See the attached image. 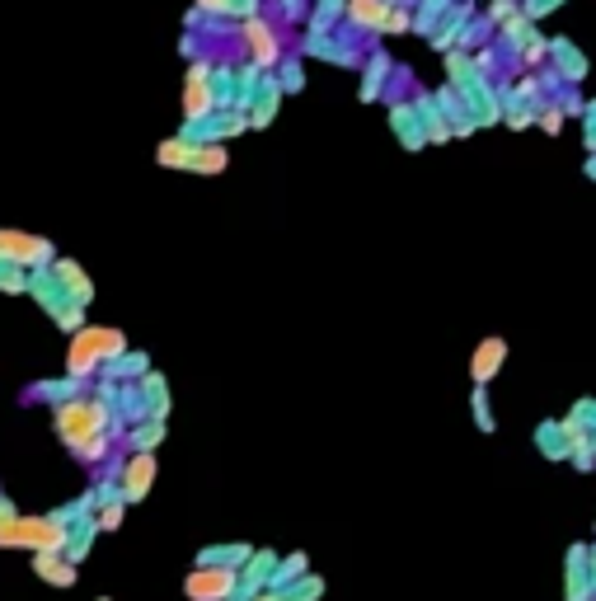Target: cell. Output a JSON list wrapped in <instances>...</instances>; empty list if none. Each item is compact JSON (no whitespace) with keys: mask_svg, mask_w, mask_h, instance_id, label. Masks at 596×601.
Masks as SVG:
<instances>
[{"mask_svg":"<svg viewBox=\"0 0 596 601\" xmlns=\"http://www.w3.org/2000/svg\"><path fill=\"white\" fill-rule=\"evenodd\" d=\"M57 437L76 451L80 461H99L108 447V404L104 400H66L57 404Z\"/></svg>","mask_w":596,"mask_h":601,"instance_id":"6da1fadb","label":"cell"},{"mask_svg":"<svg viewBox=\"0 0 596 601\" xmlns=\"http://www.w3.org/2000/svg\"><path fill=\"white\" fill-rule=\"evenodd\" d=\"M127 353V334L123 329H104V324H85L71 334V348H66V376L71 381H85L99 367H108L113 357Z\"/></svg>","mask_w":596,"mask_h":601,"instance_id":"7a4b0ae2","label":"cell"},{"mask_svg":"<svg viewBox=\"0 0 596 601\" xmlns=\"http://www.w3.org/2000/svg\"><path fill=\"white\" fill-rule=\"evenodd\" d=\"M240 43H245V62L259 66L263 76H273L277 66H282V57H287V33L263 15H254V19L240 24Z\"/></svg>","mask_w":596,"mask_h":601,"instance_id":"3957f363","label":"cell"},{"mask_svg":"<svg viewBox=\"0 0 596 601\" xmlns=\"http://www.w3.org/2000/svg\"><path fill=\"white\" fill-rule=\"evenodd\" d=\"M0 263H5V268H24V273H33V268H52V263H57V249H52V240H43V235L0 226Z\"/></svg>","mask_w":596,"mask_h":601,"instance_id":"277c9868","label":"cell"},{"mask_svg":"<svg viewBox=\"0 0 596 601\" xmlns=\"http://www.w3.org/2000/svg\"><path fill=\"white\" fill-rule=\"evenodd\" d=\"M212 71L216 66L207 57L188 66V85H184V123H202L216 113V94H212Z\"/></svg>","mask_w":596,"mask_h":601,"instance_id":"5b68a950","label":"cell"},{"mask_svg":"<svg viewBox=\"0 0 596 601\" xmlns=\"http://www.w3.org/2000/svg\"><path fill=\"white\" fill-rule=\"evenodd\" d=\"M0 545H38V550H57L62 545V526L57 522H33V517H10L0 526Z\"/></svg>","mask_w":596,"mask_h":601,"instance_id":"8992f818","label":"cell"},{"mask_svg":"<svg viewBox=\"0 0 596 601\" xmlns=\"http://www.w3.org/2000/svg\"><path fill=\"white\" fill-rule=\"evenodd\" d=\"M29 296L52 315V320H62L66 310H76V301L62 292V282L52 278V268H33L29 273Z\"/></svg>","mask_w":596,"mask_h":601,"instance_id":"52a82bcc","label":"cell"},{"mask_svg":"<svg viewBox=\"0 0 596 601\" xmlns=\"http://www.w3.org/2000/svg\"><path fill=\"white\" fill-rule=\"evenodd\" d=\"M301 52L315 57V62H334V66H357L362 62L357 47L343 43V38H334V33H306V38H301Z\"/></svg>","mask_w":596,"mask_h":601,"instance_id":"ba28073f","label":"cell"},{"mask_svg":"<svg viewBox=\"0 0 596 601\" xmlns=\"http://www.w3.org/2000/svg\"><path fill=\"white\" fill-rule=\"evenodd\" d=\"M399 0H348V24L357 33H376L381 38V29H385V19H390V10H395Z\"/></svg>","mask_w":596,"mask_h":601,"instance_id":"9c48e42d","label":"cell"},{"mask_svg":"<svg viewBox=\"0 0 596 601\" xmlns=\"http://www.w3.org/2000/svg\"><path fill=\"white\" fill-rule=\"evenodd\" d=\"M52 278L62 282V292L71 296V301H76L80 310H85V306L94 301V278L85 273V268H80L76 259H57V263H52Z\"/></svg>","mask_w":596,"mask_h":601,"instance_id":"30bf717a","label":"cell"},{"mask_svg":"<svg viewBox=\"0 0 596 601\" xmlns=\"http://www.w3.org/2000/svg\"><path fill=\"white\" fill-rule=\"evenodd\" d=\"M390 132L399 137L404 151H423L428 146V132H423V118L413 104H390Z\"/></svg>","mask_w":596,"mask_h":601,"instance_id":"8fae6325","label":"cell"},{"mask_svg":"<svg viewBox=\"0 0 596 601\" xmlns=\"http://www.w3.org/2000/svg\"><path fill=\"white\" fill-rule=\"evenodd\" d=\"M503 362H507V339H484V343H479V348H474V357H470L474 386H489Z\"/></svg>","mask_w":596,"mask_h":601,"instance_id":"7c38bea8","label":"cell"},{"mask_svg":"<svg viewBox=\"0 0 596 601\" xmlns=\"http://www.w3.org/2000/svg\"><path fill=\"white\" fill-rule=\"evenodd\" d=\"M282 85H277V76H263L259 94H254V104H249V127H273L277 123V108H282Z\"/></svg>","mask_w":596,"mask_h":601,"instance_id":"4fadbf2b","label":"cell"},{"mask_svg":"<svg viewBox=\"0 0 596 601\" xmlns=\"http://www.w3.org/2000/svg\"><path fill=\"white\" fill-rule=\"evenodd\" d=\"M385 76H390V57H385V52H371L367 62H362V90H357V99H362V104H376L385 94Z\"/></svg>","mask_w":596,"mask_h":601,"instance_id":"5bb4252c","label":"cell"},{"mask_svg":"<svg viewBox=\"0 0 596 601\" xmlns=\"http://www.w3.org/2000/svg\"><path fill=\"white\" fill-rule=\"evenodd\" d=\"M151 479H155L151 451H137V456L127 461V470H123V489H127V498H141L146 489H151Z\"/></svg>","mask_w":596,"mask_h":601,"instance_id":"9a60e30c","label":"cell"},{"mask_svg":"<svg viewBox=\"0 0 596 601\" xmlns=\"http://www.w3.org/2000/svg\"><path fill=\"white\" fill-rule=\"evenodd\" d=\"M348 15V0H315L306 10V33H334L338 29V19Z\"/></svg>","mask_w":596,"mask_h":601,"instance_id":"2e32d148","label":"cell"},{"mask_svg":"<svg viewBox=\"0 0 596 601\" xmlns=\"http://www.w3.org/2000/svg\"><path fill=\"white\" fill-rule=\"evenodd\" d=\"M193 151H198V146H188L184 137H169V141H160L155 165H165V170H193Z\"/></svg>","mask_w":596,"mask_h":601,"instance_id":"e0dca14e","label":"cell"},{"mask_svg":"<svg viewBox=\"0 0 596 601\" xmlns=\"http://www.w3.org/2000/svg\"><path fill=\"white\" fill-rule=\"evenodd\" d=\"M226 165H230L226 146H198V151H193V170L188 174H221Z\"/></svg>","mask_w":596,"mask_h":601,"instance_id":"ac0fdd59","label":"cell"},{"mask_svg":"<svg viewBox=\"0 0 596 601\" xmlns=\"http://www.w3.org/2000/svg\"><path fill=\"white\" fill-rule=\"evenodd\" d=\"M273 76H277V85H282V94L306 90V66H301V57H282V66H277Z\"/></svg>","mask_w":596,"mask_h":601,"instance_id":"d6986e66","label":"cell"},{"mask_svg":"<svg viewBox=\"0 0 596 601\" xmlns=\"http://www.w3.org/2000/svg\"><path fill=\"white\" fill-rule=\"evenodd\" d=\"M188 592L198 601H216L221 592H230V573H198V578L188 583Z\"/></svg>","mask_w":596,"mask_h":601,"instance_id":"ffe728a7","label":"cell"},{"mask_svg":"<svg viewBox=\"0 0 596 601\" xmlns=\"http://www.w3.org/2000/svg\"><path fill=\"white\" fill-rule=\"evenodd\" d=\"M141 390H146V400L155 404V423L165 418V404H169V395H165V381L155 376V371H146V381H141Z\"/></svg>","mask_w":596,"mask_h":601,"instance_id":"44dd1931","label":"cell"},{"mask_svg":"<svg viewBox=\"0 0 596 601\" xmlns=\"http://www.w3.org/2000/svg\"><path fill=\"white\" fill-rule=\"evenodd\" d=\"M193 10L216 24V19H230V0H193Z\"/></svg>","mask_w":596,"mask_h":601,"instance_id":"7402d4cb","label":"cell"},{"mask_svg":"<svg viewBox=\"0 0 596 601\" xmlns=\"http://www.w3.org/2000/svg\"><path fill=\"white\" fill-rule=\"evenodd\" d=\"M108 371H113V376H123V371H146V357L127 348L123 357H113V362H108Z\"/></svg>","mask_w":596,"mask_h":601,"instance_id":"603a6c76","label":"cell"},{"mask_svg":"<svg viewBox=\"0 0 596 601\" xmlns=\"http://www.w3.org/2000/svg\"><path fill=\"white\" fill-rule=\"evenodd\" d=\"M306 10H310L306 0H277V19H282V24H301Z\"/></svg>","mask_w":596,"mask_h":601,"instance_id":"cb8c5ba5","label":"cell"},{"mask_svg":"<svg viewBox=\"0 0 596 601\" xmlns=\"http://www.w3.org/2000/svg\"><path fill=\"white\" fill-rule=\"evenodd\" d=\"M254 15H263L259 0H230V19H235V24H245V19H254Z\"/></svg>","mask_w":596,"mask_h":601,"instance_id":"d4e9b609","label":"cell"},{"mask_svg":"<svg viewBox=\"0 0 596 601\" xmlns=\"http://www.w3.org/2000/svg\"><path fill=\"white\" fill-rule=\"evenodd\" d=\"M442 5H446V0H423V10H418V19H413V24L428 33V29H432V19L442 15Z\"/></svg>","mask_w":596,"mask_h":601,"instance_id":"484cf974","label":"cell"},{"mask_svg":"<svg viewBox=\"0 0 596 601\" xmlns=\"http://www.w3.org/2000/svg\"><path fill=\"white\" fill-rule=\"evenodd\" d=\"M409 24H413V15L404 10V0H399L395 10H390V19H385V29H381V33H399V29H409Z\"/></svg>","mask_w":596,"mask_h":601,"instance_id":"4316f807","label":"cell"},{"mask_svg":"<svg viewBox=\"0 0 596 601\" xmlns=\"http://www.w3.org/2000/svg\"><path fill=\"white\" fill-rule=\"evenodd\" d=\"M160 432H165L160 423H146V428H137V447H141V451H151L155 442H160Z\"/></svg>","mask_w":596,"mask_h":601,"instance_id":"83f0119b","label":"cell"},{"mask_svg":"<svg viewBox=\"0 0 596 601\" xmlns=\"http://www.w3.org/2000/svg\"><path fill=\"white\" fill-rule=\"evenodd\" d=\"M198 47H202V38H198V33H184V43H179V52H184V57H193V62H198Z\"/></svg>","mask_w":596,"mask_h":601,"instance_id":"f1b7e54d","label":"cell"},{"mask_svg":"<svg viewBox=\"0 0 596 601\" xmlns=\"http://www.w3.org/2000/svg\"><path fill=\"white\" fill-rule=\"evenodd\" d=\"M554 5H559V0H531V5H526V15H545V10H554Z\"/></svg>","mask_w":596,"mask_h":601,"instance_id":"f546056e","label":"cell"},{"mask_svg":"<svg viewBox=\"0 0 596 601\" xmlns=\"http://www.w3.org/2000/svg\"><path fill=\"white\" fill-rule=\"evenodd\" d=\"M592 151H596V104H592Z\"/></svg>","mask_w":596,"mask_h":601,"instance_id":"4dcf8cb0","label":"cell"}]
</instances>
